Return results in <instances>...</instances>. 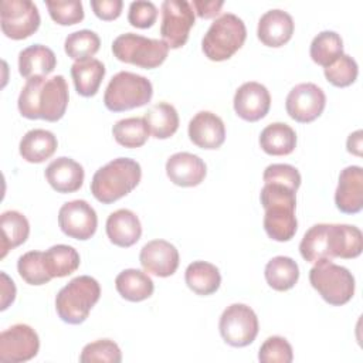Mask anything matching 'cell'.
Instances as JSON below:
<instances>
[{
    "mask_svg": "<svg viewBox=\"0 0 363 363\" xmlns=\"http://www.w3.org/2000/svg\"><path fill=\"white\" fill-rule=\"evenodd\" d=\"M68 85L62 75L27 79L18 95V111L27 119L60 121L68 105Z\"/></svg>",
    "mask_w": 363,
    "mask_h": 363,
    "instance_id": "6da1fadb",
    "label": "cell"
},
{
    "mask_svg": "<svg viewBox=\"0 0 363 363\" xmlns=\"http://www.w3.org/2000/svg\"><path fill=\"white\" fill-rule=\"evenodd\" d=\"M295 193V190L278 183H265L261 189L259 200L265 210L264 230L275 241H289L296 233Z\"/></svg>",
    "mask_w": 363,
    "mask_h": 363,
    "instance_id": "7a4b0ae2",
    "label": "cell"
},
{
    "mask_svg": "<svg viewBox=\"0 0 363 363\" xmlns=\"http://www.w3.org/2000/svg\"><path fill=\"white\" fill-rule=\"evenodd\" d=\"M140 177L142 169L136 160L116 157L95 172L91 191L98 201L111 204L130 193L139 184Z\"/></svg>",
    "mask_w": 363,
    "mask_h": 363,
    "instance_id": "3957f363",
    "label": "cell"
},
{
    "mask_svg": "<svg viewBox=\"0 0 363 363\" xmlns=\"http://www.w3.org/2000/svg\"><path fill=\"white\" fill-rule=\"evenodd\" d=\"M101 296L98 281L89 275L72 278L55 296V309L62 322L69 325L82 323L92 306Z\"/></svg>",
    "mask_w": 363,
    "mask_h": 363,
    "instance_id": "277c9868",
    "label": "cell"
},
{
    "mask_svg": "<svg viewBox=\"0 0 363 363\" xmlns=\"http://www.w3.org/2000/svg\"><path fill=\"white\" fill-rule=\"evenodd\" d=\"M245 37L244 21L233 13H224L208 27L201 41V50L208 60L224 61L242 47Z\"/></svg>",
    "mask_w": 363,
    "mask_h": 363,
    "instance_id": "5b68a950",
    "label": "cell"
},
{
    "mask_svg": "<svg viewBox=\"0 0 363 363\" xmlns=\"http://www.w3.org/2000/svg\"><path fill=\"white\" fill-rule=\"evenodd\" d=\"M152 95L153 86L146 77L121 71L111 78L104 94V104L112 112H122L146 105Z\"/></svg>",
    "mask_w": 363,
    "mask_h": 363,
    "instance_id": "8992f818",
    "label": "cell"
},
{
    "mask_svg": "<svg viewBox=\"0 0 363 363\" xmlns=\"http://www.w3.org/2000/svg\"><path fill=\"white\" fill-rule=\"evenodd\" d=\"M309 282L319 295L333 306L347 303L354 294L352 272L332 259H320L309 271Z\"/></svg>",
    "mask_w": 363,
    "mask_h": 363,
    "instance_id": "52a82bcc",
    "label": "cell"
},
{
    "mask_svg": "<svg viewBox=\"0 0 363 363\" xmlns=\"http://www.w3.org/2000/svg\"><path fill=\"white\" fill-rule=\"evenodd\" d=\"M112 52L122 62L152 69L166 60L169 45L163 40L147 38L135 33H125L113 40Z\"/></svg>",
    "mask_w": 363,
    "mask_h": 363,
    "instance_id": "ba28073f",
    "label": "cell"
},
{
    "mask_svg": "<svg viewBox=\"0 0 363 363\" xmlns=\"http://www.w3.org/2000/svg\"><path fill=\"white\" fill-rule=\"evenodd\" d=\"M218 329L225 343L244 347L252 343L258 335V318L248 305L233 303L221 313Z\"/></svg>",
    "mask_w": 363,
    "mask_h": 363,
    "instance_id": "9c48e42d",
    "label": "cell"
},
{
    "mask_svg": "<svg viewBox=\"0 0 363 363\" xmlns=\"http://www.w3.org/2000/svg\"><path fill=\"white\" fill-rule=\"evenodd\" d=\"M40 13L31 0H3L0 11L1 31L13 40H23L40 27Z\"/></svg>",
    "mask_w": 363,
    "mask_h": 363,
    "instance_id": "30bf717a",
    "label": "cell"
},
{
    "mask_svg": "<svg viewBox=\"0 0 363 363\" xmlns=\"http://www.w3.org/2000/svg\"><path fill=\"white\" fill-rule=\"evenodd\" d=\"M194 26V9L186 0H164L162 3L160 34L169 48H180L187 43Z\"/></svg>",
    "mask_w": 363,
    "mask_h": 363,
    "instance_id": "8fae6325",
    "label": "cell"
},
{
    "mask_svg": "<svg viewBox=\"0 0 363 363\" xmlns=\"http://www.w3.org/2000/svg\"><path fill=\"white\" fill-rule=\"evenodd\" d=\"M38 349V335L26 323L13 325L0 333V360L4 363L27 362L37 356Z\"/></svg>",
    "mask_w": 363,
    "mask_h": 363,
    "instance_id": "7c38bea8",
    "label": "cell"
},
{
    "mask_svg": "<svg viewBox=\"0 0 363 363\" xmlns=\"http://www.w3.org/2000/svg\"><path fill=\"white\" fill-rule=\"evenodd\" d=\"M326 105V96L322 88L313 82L295 85L285 101L288 115L301 123H308L320 116Z\"/></svg>",
    "mask_w": 363,
    "mask_h": 363,
    "instance_id": "4fadbf2b",
    "label": "cell"
},
{
    "mask_svg": "<svg viewBox=\"0 0 363 363\" xmlns=\"http://www.w3.org/2000/svg\"><path fill=\"white\" fill-rule=\"evenodd\" d=\"M58 225L65 235L84 241L95 234L98 217L94 207L85 200H72L61 206Z\"/></svg>",
    "mask_w": 363,
    "mask_h": 363,
    "instance_id": "5bb4252c",
    "label": "cell"
},
{
    "mask_svg": "<svg viewBox=\"0 0 363 363\" xmlns=\"http://www.w3.org/2000/svg\"><path fill=\"white\" fill-rule=\"evenodd\" d=\"M271 106V95L265 85L250 81L244 82L234 95L235 113L248 122H257L262 119Z\"/></svg>",
    "mask_w": 363,
    "mask_h": 363,
    "instance_id": "9a60e30c",
    "label": "cell"
},
{
    "mask_svg": "<svg viewBox=\"0 0 363 363\" xmlns=\"http://www.w3.org/2000/svg\"><path fill=\"white\" fill-rule=\"evenodd\" d=\"M139 261L146 272L164 278L176 272L179 267V251L166 240H152L142 247Z\"/></svg>",
    "mask_w": 363,
    "mask_h": 363,
    "instance_id": "2e32d148",
    "label": "cell"
},
{
    "mask_svg": "<svg viewBox=\"0 0 363 363\" xmlns=\"http://www.w3.org/2000/svg\"><path fill=\"white\" fill-rule=\"evenodd\" d=\"M336 207L346 214H356L363 207V169L347 166L339 174L335 191Z\"/></svg>",
    "mask_w": 363,
    "mask_h": 363,
    "instance_id": "e0dca14e",
    "label": "cell"
},
{
    "mask_svg": "<svg viewBox=\"0 0 363 363\" xmlns=\"http://www.w3.org/2000/svg\"><path fill=\"white\" fill-rule=\"evenodd\" d=\"M189 138L201 149H218L225 140L224 122L210 111H200L189 122Z\"/></svg>",
    "mask_w": 363,
    "mask_h": 363,
    "instance_id": "ac0fdd59",
    "label": "cell"
},
{
    "mask_svg": "<svg viewBox=\"0 0 363 363\" xmlns=\"http://www.w3.org/2000/svg\"><path fill=\"white\" fill-rule=\"evenodd\" d=\"M363 248L362 231L349 224H328L326 251L328 259L356 258Z\"/></svg>",
    "mask_w": 363,
    "mask_h": 363,
    "instance_id": "d6986e66",
    "label": "cell"
},
{
    "mask_svg": "<svg viewBox=\"0 0 363 363\" xmlns=\"http://www.w3.org/2000/svg\"><path fill=\"white\" fill-rule=\"evenodd\" d=\"M207 173L206 163L193 153L179 152L166 162V174L177 186L193 187L200 184Z\"/></svg>",
    "mask_w": 363,
    "mask_h": 363,
    "instance_id": "ffe728a7",
    "label": "cell"
},
{
    "mask_svg": "<svg viewBox=\"0 0 363 363\" xmlns=\"http://www.w3.org/2000/svg\"><path fill=\"white\" fill-rule=\"evenodd\" d=\"M294 20L289 13L281 9L265 11L258 20L257 35L268 47H281L288 43L294 34Z\"/></svg>",
    "mask_w": 363,
    "mask_h": 363,
    "instance_id": "44dd1931",
    "label": "cell"
},
{
    "mask_svg": "<svg viewBox=\"0 0 363 363\" xmlns=\"http://www.w3.org/2000/svg\"><path fill=\"white\" fill-rule=\"evenodd\" d=\"M82 166L71 157L61 156L52 160L45 169V179L58 193H74L84 183Z\"/></svg>",
    "mask_w": 363,
    "mask_h": 363,
    "instance_id": "7402d4cb",
    "label": "cell"
},
{
    "mask_svg": "<svg viewBox=\"0 0 363 363\" xmlns=\"http://www.w3.org/2000/svg\"><path fill=\"white\" fill-rule=\"evenodd\" d=\"M106 235L118 247H130L142 235V225L138 216L128 208H119L106 218Z\"/></svg>",
    "mask_w": 363,
    "mask_h": 363,
    "instance_id": "603a6c76",
    "label": "cell"
},
{
    "mask_svg": "<svg viewBox=\"0 0 363 363\" xmlns=\"http://www.w3.org/2000/svg\"><path fill=\"white\" fill-rule=\"evenodd\" d=\"M57 65L55 54L51 48L43 44H33L18 54V71L30 79L34 77H47Z\"/></svg>",
    "mask_w": 363,
    "mask_h": 363,
    "instance_id": "cb8c5ba5",
    "label": "cell"
},
{
    "mask_svg": "<svg viewBox=\"0 0 363 363\" xmlns=\"http://www.w3.org/2000/svg\"><path fill=\"white\" fill-rule=\"evenodd\" d=\"M58 142L52 132L45 129H31L20 140V155L30 163H41L57 150Z\"/></svg>",
    "mask_w": 363,
    "mask_h": 363,
    "instance_id": "d4e9b609",
    "label": "cell"
},
{
    "mask_svg": "<svg viewBox=\"0 0 363 363\" xmlns=\"http://www.w3.org/2000/svg\"><path fill=\"white\" fill-rule=\"evenodd\" d=\"M259 146L271 156L289 155L296 146V133L284 122L269 123L261 130Z\"/></svg>",
    "mask_w": 363,
    "mask_h": 363,
    "instance_id": "484cf974",
    "label": "cell"
},
{
    "mask_svg": "<svg viewBox=\"0 0 363 363\" xmlns=\"http://www.w3.org/2000/svg\"><path fill=\"white\" fill-rule=\"evenodd\" d=\"M116 291L122 298L130 302H140L147 299L155 289L152 278L136 268L123 269L115 278Z\"/></svg>",
    "mask_w": 363,
    "mask_h": 363,
    "instance_id": "4316f807",
    "label": "cell"
},
{
    "mask_svg": "<svg viewBox=\"0 0 363 363\" xmlns=\"http://www.w3.org/2000/svg\"><path fill=\"white\" fill-rule=\"evenodd\" d=\"M71 77L79 95L94 96L105 77V65L96 58L75 61L71 67Z\"/></svg>",
    "mask_w": 363,
    "mask_h": 363,
    "instance_id": "83f0119b",
    "label": "cell"
},
{
    "mask_svg": "<svg viewBox=\"0 0 363 363\" xmlns=\"http://www.w3.org/2000/svg\"><path fill=\"white\" fill-rule=\"evenodd\" d=\"M184 279L187 286L197 295H211L221 284L218 268L207 261H193L189 264Z\"/></svg>",
    "mask_w": 363,
    "mask_h": 363,
    "instance_id": "f1b7e54d",
    "label": "cell"
},
{
    "mask_svg": "<svg viewBox=\"0 0 363 363\" xmlns=\"http://www.w3.org/2000/svg\"><path fill=\"white\" fill-rule=\"evenodd\" d=\"M1 228V258L6 257L9 250L21 245L30 234V224L26 216L16 210H7L0 217Z\"/></svg>",
    "mask_w": 363,
    "mask_h": 363,
    "instance_id": "f546056e",
    "label": "cell"
},
{
    "mask_svg": "<svg viewBox=\"0 0 363 363\" xmlns=\"http://www.w3.org/2000/svg\"><path fill=\"white\" fill-rule=\"evenodd\" d=\"M143 118L150 133L157 139L173 136L179 128V113L176 108L167 102L152 105Z\"/></svg>",
    "mask_w": 363,
    "mask_h": 363,
    "instance_id": "4dcf8cb0",
    "label": "cell"
},
{
    "mask_svg": "<svg viewBox=\"0 0 363 363\" xmlns=\"http://www.w3.org/2000/svg\"><path fill=\"white\" fill-rule=\"evenodd\" d=\"M264 274L272 289L288 291L298 282L299 267L291 257L278 255L267 262Z\"/></svg>",
    "mask_w": 363,
    "mask_h": 363,
    "instance_id": "1f68e13d",
    "label": "cell"
},
{
    "mask_svg": "<svg viewBox=\"0 0 363 363\" xmlns=\"http://www.w3.org/2000/svg\"><path fill=\"white\" fill-rule=\"evenodd\" d=\"M78 251L65 244H57L44 252V262L51 278H62L71 275L79 267Z\"/></svg>",
    "mask_w": 363,
    "mask_h": 363,
    "instance_id": "d6a6232c",
    "label": "cell"
},
{
    "mask_svg": "<svg viewBox=\"0 0 363 363\" xmlns=\"http://www.w3.org/2000/svg\"><path fill=\"white\" fill-rule=\"evenodd\" d=\"M311 58L323 68L332 65L343 54V41L336 31H322L311 43Z\"/></svg>",
    "mask_w": 363,
    "mask_h": 363,
    "instance_id": "836d02e7",
    "label": "cell"
},
{
    "mask_svg": "<svg viewBox=\"0 0 363 363\" xmlns=\"http://www.w3.org/2000/svg\"><path fill=\"white\" fill-rule=\"evenodd\" d=\"M149 128L145 118L130 116L118 121L112 128V135L115 140L129 149L140 147L149 138Z\"/></svg>",
    "mask_w": 363,
    "mask_h": 363,
    "instance_id": "e575fe53",
    "label": "cell"
},
{
    "mask_svg": "<svg viewBox=\"0 0 363 363\" xmlns=\"http://www.w3.org/2000/svg\"><path fill=\"white\" fill-rule=\"evenodd\" d=\"M101 40L95 31L79 30L67 35L64 50L75 61H85L92 58L99 50Z\"/></svg>",
    "mask_w": 363,
    "mask_h": 363,
    "instance_id": "d590c367",
    "label": "cell"
},
{
    "mask_svg": "<svg viewBox=\"0 0 363 363\" xmlns=\"http://www.w3.org/2000/svg\"><path fill=\"white\" fill-rule=\"evenodd\" d=\"M17 271L30 285H44L51 279V275L45 268L44 252L41 251H28L23 254L17 261Z\"/></svg>",
    "mask_w": 363,
    "mask_h": 363,
    "instance_id": "8d00e7d4",
    "label": "cell"
},
{
    "mask_svg": "<svg viewBox=\"0 0 363 363\" xmlns=\"http://www.w3.org/2000/svg\"><path fill=\"white\" fill-rule=\"evenodd\" d=\"M81 363L106 362V363H121L122 353L119 346L111 339H99L84 346L81 356Z\"/></svg>",
    "mask_w": 363,
    "mask_h": 363,
    "instance_id": "74e56055",
    "label": "cell"
},
{
    "mask_svg": "<svg viewBox=\"0 0 363 363\" xmlns=\"http://www.w3.org/2000/svg\"><path fill=\"white\" fill-rule=\"evenodd\" d=\"M359 74L357 62L353 57L347 54H342L332 65L325 68L326 79L339 88H345L352 85Z\"/></svg>",
    "mask_w": 363,
    "mask_h": 363,
    "instance_id": "f35d334b",
    "label": "cell"
},
{
    "mask_svg": "<svg viewBox=\"0 0 363 363\" xmlns=\"http://www.w3.org/2000/svg\"><path fill=\"white\" fill-rule=\"evenodd\" d=\"M45 6L51 18L61 26H72L84 18V7L79 0L60 1V0H47Z\"/></svg>",
    "mask_w": 363,
    "mask_h": 363,
    "instance_id": "ab89813d",
    "label": "cell"
},
{
    "mask_svg": "<svg viewBox=\"0 0 363 363\" xmlns=\"http://www.w3.org/2000/svg\"><path fill=\"white\" fill-rule=\"evenodd\" d=\"M292 359V346L282 336H269L258 352V360L262 363H291Z\"/></svg>",
    "mask_w": 363,
    "mask_h": 363,
    "instance_id": "60d3db41",
    "label": "cell"
},
{
    "mask_svg": "<svg viewBox=\"0 0 363 363\" xmlns=\"http://www.w3.org/2000/svg\"><path fill=\"white\" fill-rule=\"evenodd\" d=\"M264 183L284 184L292 190H298L301 186V174L296 167L286 163H272L265 167L262 174Z\"/></svg>",
    "mask_w": 363,
    "mask_h": 363,
    "instance_id": "b9f144b4",
    "label": "cell"
},
{
    "mask_svg": "<svg viewBox=\"0 0 363 363\" xmlns=\"http://www.w3.org/2000/svg\"><path fill=\"white\" fill-rule=\"evenodd\" d=\"M157 18V7L152 1L138 0L129 4L128 20L136 28H149Z\"/></svg>",
    "mask_w": 363,
    "mask_h": 363,
    "instance_id": "7bdbcfd3",
    "label": "cell"
},
{
    "mask_svg": "<svg viewBox=\"0 0 363 363\" xmlns=\"http://www.w3.org/2000/svg\"><path fill=\"white\" fill-rule=\"evenodd\" d=\"M122 0H92L91 7L96 17L102 20H115L121 16Z\"/></svg>",
    "mask_w": 363,
    "mask_h": 363,
    "instance_id": "ee69618b",
    "label": "cell"
},
{
    "mask_svg": "<svg viewBox=\"0 0 363 363\" xmlns=\"http://www.w3.org/2000/svg\"><path fill=\"white\" fill-rule=\"evenodd\" d=\"M224 1L221 0H210V1H204V0H193L191 3V7L194 9V11L197 13L199 17L201 18H211V17H216L221 7H223Z\"/></svg>",
    "mask_w": 363,
    "mask_h": 363,
    "instance_id": "f6af8a7d",
    "label": "cell"
},
{
    "mask_svg": "<svg viewBox=\"0 0 363 363\" xmlns=\"http://www.w3.org/2000/svg\"><path fill=\"white\" fill-rule=\"evenodd\" d=\"M0 277H1V306H0V309L4 311L9 308V305L16 298V286H14V282L7 277L6 272H1Z\"/></svg>",
    "mask_w": 363,
    "mask_h": 363,
    "instance_id": "bcb514c9",
    "label": "cell"
},
{
    "mask_svg": "<svg viewBox=\"0 0 363 363\" xmlns=\"http://www.w3.org/2000/svg\"><path fill=\"white\" fill-rule=\"evenodd\" d=\"M346 146H347V152L356 156H362V130L360 129L349 135Z\"/></svg>",
    "mask_w": 363,
    "mask_h": 363,
    "instance_id": "7dc6e473",
    "label": "cell"
}]
</instances>
